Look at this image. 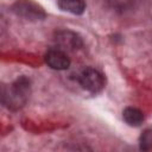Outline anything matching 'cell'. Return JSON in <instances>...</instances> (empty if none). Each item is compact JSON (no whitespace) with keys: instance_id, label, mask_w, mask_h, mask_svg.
I'll list each match as a JSON object with an SVG mask.
<instances>
[{"instance_id":"cell-1","label":"cell","mask_w":152,"mask_h":152,"mask_svg":"<svg viewBox=\"0 0 152 152\" xmlns=\"http://www.w3.org/2000/svg\"><path fill=\"white\" fill-rule=\"evenodd\" d=\"M31 93L30 81L26 77H20L14 81L2 94L4 103L11 109L21 108L28 100Z\"/></svg>"},{"instance_id":"cell-2","label":"cell","mask_w":152,"mask_h":152,"mask_svg":"<svg viewBox=\"0 0 152 152\" xmlns=\"http://www.w3.org/2000/svg\"><path fill=\"white\" fill-rule=\"evenodd\" d=\"M78 82L83 89L89 93L96 94L104 87V78L100 71L93 68H86L78 76Z\"/></svg>"},{"instance_id":"cell-3","label":"cell","mask_w":152,"mask_h":152,"mask_svg":"<svg viewBox=\"0 0 152 152\" xmlns=\"http://www.w3.org/2000/svg\"><path fill=\"white\" fill-rule=\"evenodd\" d=\"M13 12L31 20H39L45 17L43 8L31 0H19L13 5Z\"/></svg>"},{"instance_id":"cell-4","label":"cell","mask_w":152,"mask_h":152,"mask_svg":"<svg viewBox=\"0 0 152 152\" xmlns=\"http://www.w3.org/2000/svg\"><path fill=\"white\" fill-rule=\"evenodd\" d=\"M55 39H56V43L63 50H75V49H78L82 46V40H81L80 36L76 34L75 32H71L68 30L58 31L56 33Z\"/></svg>"},{"instance_id":"cell-5","label":"cell","mask_w":152,"mask_h":152,"mask_svg":"<svg viewBox=\"0 0 152 152\" xmlns=\"http://www.w3.org/2000/svg\"><path fill=\"white\" fill-rule=\"evenodd\" d=\"M45 62L55 70H65L70 66V59L62 50H50L45 55Z\"/></svg>"},{"instance_id":"cell-6","label":"cell","mask_w":152,"mask_h":152,"mask_svg":"<svg viewBox=\"0 0 152 152\" xmlns=\"http://www.w3.org/2000/svg\"><path fill=\"white\" fill-rule=\"evenodd\" d=\"M57 5L62 11L72 14H82L86 10V4L83 0H58Z\"/></svg>"},{"instance_id":"cell-7","label":"cell","mask_w":152,"mask_h":152,"mask_svg":"<svg viewBox=\"0 0 152 152\" xmlns=\"http://www.w3.org/2000/svg\"><path fill=\"white\" fill-rule=\"evenodd\" d=\"M122 116L124 120L129 125V126H140L144 121V115L141 113V110H139L138 108L134 107H127L125 108V110L122 112Z\"/></svg>"},{"instance_id":"cell-8","label":"cell","mask_w":152,"mask_h":152,"mask_svg":"<svg viewBox=\"0 0 152 152\" xmlns=\"http://www.w3.org/2000/svg\"><path fill=\"white\" fill-rule=\"evenodd\" d=\"M106 1H107L108 6L112 7L113 10L124 12V11H127L131 7H133L137 0H106Z\"/></svg>"},{"instance_id":"cell-9","label":"cell","mask_w":152,"mask_h":152,"mask_svg":"<svg viewBox=\"0 0 152 152\" xmlns=\"http://www.w3.org/2000/svg\"><path fill=\"white\" fill-rule=\"evenodd\" d=\"M140 148L144 151L152 150V129H146L140 137Z\"/></svg>"}]
</instances>
